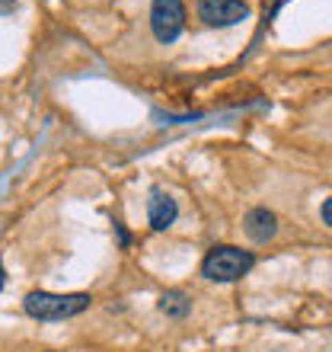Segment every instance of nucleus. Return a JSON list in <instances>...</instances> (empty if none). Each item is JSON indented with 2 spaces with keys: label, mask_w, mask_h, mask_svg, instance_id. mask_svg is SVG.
<instances>
[{
  "label": "nucleus",
  "mask_w": 332,
  "mask_h": 352,
  "mask_svg": "<svg viewBox=\"0 0 332 352\" xmlns=\"http://www.w3.org/2000/svg\"><path fill=\"white\" fill-rule=\"evenodd\" d=\"M93 298L77 292V295H55V292H29L23 298V311L36 320H67L90 307Z\"/></svg>",
  "instance_id": "nucleus-1"
},
{
  "label": "nucleus",
  "mask_w": 332,
  "mask_h": 352,
  "mask_svg": "<svg viewBox=\"0 0 332 352\" xmlns=\"http://www.w3.org/2000/svg\"><path fill=\"white\" fill-rule=\"evenodd\" d=\"M256 266V256L240 247H230V243H221V247H211L208 256L202 260V276L211 278V282H237Z\"/></svg>",
  "instance_id": "nucleus-2"
},
{
  "label": "nucleus",
  "mask_w": 332,
  "mask_h": 352,
  "mask_svg": "<svg viewBox=\"0 0 332 352\" xmlns=\"http://www.w3.org/2000/svg\"><path fill=\"white\" fill-rule=\"evenodd\" d=\"M185 29V7L182 0H154L150 3V32L157 42L169 45L182 36Z\"/></svg>",
  "instance_id": "nucleus-3"
},
{
  "label": "nucleus",
  "mask_w": 332,
  "mask_h": 352,
  "mask_svg": "<svg viewBox=\"0 0 332 352\" xmlns=\"http://www.w3.org/2000/svg\"><path fill=\"white\" fill-rule=\"evenodd\" d=\"M249 16L246 0H198V19L211 29L237 26Z\"/></svg>",
  "instance_id": "nucleus-4"
},
{
  "label": "nucleus",
  "mask_w": 332,
  "mask_h": 352,
  "mask_svg": "<svg viewBox=\"0 0 332 352\" xmlns=\"http://www.w3.org/2000/svg\"><path fill=\"white\" fill-rule=\"evenodd\" d=\"M176 214H179V205H176L173 195L163 192V189H154V192H150V199H147L150 228H154V231H166V228L176 221Z\"/></svg>",
  "instance_id": "nucleus-5"
},
{
  "label": "nucleus",
  "mask_w": 332,
  "mask_h": 352,
  "mask_svg": "<svg viewBox=\"0 0 332 352\" xmlns=\"http://www.w3.org/2000/svg\"><path fill=\"white\" fill-rule=\"evenodd\" d=\"M243 231H246V237L252 243H268L278 234L275 212H268V208H252V212L243 218Z\"/></svg>",
  "instance_id": "nucleus-6"
},
{
  "label": "nucleus",
  "mask_w": 332,
  "mask_h": 352,
  "mask_svg": "<svg viewBox=\"0 0 332 352\" xmlns=\"http://www.w3.org/2000/svg\"><path fill=\"white\" fill-rule=\"evenodd\" d=\"M157 307L163 311L166 317H176V320H182V317L192 311V298L185 295V292H179V288H169V292H163V295H160Z\"/></svg>",
  "instance_id": "nucleus-7"
},
{
  "label": "nucleus",
  "mask_w": 332,
  "mask_h": 352,
  "mask_svg": "<svg viewBox=\"0 0 332 352\" xmlns=\"http://www.w3.org/2000/svg\"><path fill=\"white\" fill-rule=\"evenodd\" d=\"M320 218H323V224L326 228H332V195L323 202V208H320Z\"/></svg>",
  "instance_id": "nucleus-8"
},
{
  "label": "nucleus",
  "mask_w": 332,
  "mask_h": 352,
  "mask_svg": "<svg viewBox=\"0 0 332 352\" xmlns=\"http://www.w3.org/2000/svg\"><path fill=\"white\" fill-rule=\"evenodd\" d=\"M115 231H119V241H121V247H128V243H131L128 231H125V228H121V224H115Z\"/></svg>",
  "instance_id": "nucleus-9"
},
{
  "label": "nucleus",
  "mask_w": 332,
  "mask_h": 352,
  "mask_svg": "<svg viewBox=\"0 0 332 352\" xmlns=\"http://www.w3.org/2000/svg\"><path fill=\"white\" fill-rule=\"evenodd\" d=\"M3 282H7V272H3V263H0V288H3Z\"/></svg>",
  "instance_id": "nucleus-10"
}]
</instances>
